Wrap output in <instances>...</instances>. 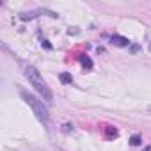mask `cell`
Wrapping results in <instances>:
<instances>
[{
    "instance_id": "277c9868",
    "label": "cell",
    "mask_w": 151,
    "mask_h": 151,
    "mask_svg": "<svg viewBox=\"0 0 151 151\" xmlns=\"http://www.w3.org/2000/svg\"><path fill=\"white\" fill-rule=\"evenodd\" d=\"M60 82L62 84H71L73 82V77L69 73H60Z\"/></svg>"
},
{
    "instance_id": "3957f363",
    "label": "cell",
    "mask_w": 151,
    "mask_h": 151,
    "mask_svg": "<svg viewBox=\"0 0 151 151\" xmlns=\"http://www.w3.org/2000/svg\"><path fill=\"white\" fill-rule=\"evenodd\" d=\"M112 43H114L116 46H128V45H130V39L121 37V36H112Z\"/></svg>"
},
{
    "instance_id": "5b68a950",
    "label": "cell",
    "mask_w": 151,
    "mask_h": 151,
    "mask_svg": "<svg viewBox=\"0 0 151 151\" xmlns=\"http://www.w3.org/2000/svg\"><path fill=\"white\" fill-rule=\"evenodd\" d=\"M80 62H82V66H86L87 69H91V68H93V60H91L89 57H86V55H82V57H80Z\"/></svg>"
},
{
    "instance_id": "6da1fadb",
    "label": "cell",
    "mask_w": 151,
    "mask_h": 151,
    "mask_svg": "<svg viewBox=\"0 0 151 151\" xmlns=\"http://www.w3.org/2000/svg\"><path fill=\"white\" fill-rule=\"evenodd\" d=\"M25 77H27V80L30 82V86L41 94V98L45 100V101H52V91H50V87L46 86V82L43 80V77H41V73L34 68V66H25Z\"/></svg>"
},
{
    "instance_id": "52a82bcc",
    "label": "cell",
    "mask_w": 151,
    "mask_h": 151,
    "mask_svg": "<svg viewBox=\"0 0 151 151\" xmlns=\"http://www.w3.org/2000/svg\"><path fill=\"white\" fill-rule=\"evenodd\" d=\"M149 112H151V109H149Z\"/></svg>"
},
{
    "instance_id": "7a4b0ae2",
    "label": "cell",
    "mask_w": 151,
    "mask_h": 151,
    "mask_svg": "<svg viewBox=\"0 0 151 151\" xmlns=\"http://www.w3.org/2000/svg\"><path fill=\"white\" fill-rule=\"evenodd\" d=\"M22 98H23V101L32 109V112L36 114V117H37L41 123L48 124V109L43 105V100H37L36 96H32V94H29V93H23V91H22Z\"/></svg>"
},
{
    "instance_id": "8992f818",
    "label": "cell",
    "mask_w": 151,
    "mask_h": 151,
    "mask_svg": "<svg viewBox=\"0 0 151 151\" xmlns=\"http://www.w3.org/2000/svg\"><path fill=\"white\" fill-rule=\"evenodd\" d=\"M130 144H132V146H139V144H140V135H133V137L130 139Z\"/></svg>"
}]
</instances>
